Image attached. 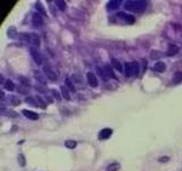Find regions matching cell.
<instances>
[{
  "mask_svg": "<svg viewBox=\"0 0 182 171\" xmlns=\"http://www.w3.org/2000/svg\"><path fill=\"white\" fill-rule=\"evenodd\" d=\"M125 10L130 12H142L147 7V1H142V0H136V1H125L124 4Z\"/></svg>",
  "mask_w": 182,
  "mask_h": 171,
  "instance_id": "cell-1",
  "label": "cell"
},
{
  "mask_svg": "<svg viewBox=\"0 0 182 171\" xmlns=\"http://www.w3.org/2000/svg\"><path fill=\"white\" fill-rule=\"evenodd\" d=\"M138 63L137 62H127L125 63V74L127 76H137L138 75Z\"/></svg>",
  "mask_w": 182,
  "mask_h": 171,
  "instance_id": "cell-2",
  "label": "cell"
},
{
  "mask_svg": "<svg viewBox=\"0 0 182 171\" xmlns=\"http://www.w3.org/2000/svg\"><path fill=\"white\" fill-rule=\"evenodd\" d=\"M29 52H31V56L33 57L34 62H35L38 65L43 64V56L40 55V52H39L35 47H31V49H29Z\"/></svg>",
  "mask_w": 182,
  "mask_h": 171,
  "instance_id": "cell-3",
  "label": "cell"
},
{
  "mask_svg": "<svg viewBox=\"0 0 182 171\" xmlns=\"http://www.w3.org/2000/svg\"><path fill=\"white\" fill-rule=\"evenodd\" d=\"M86 79H87V83H89V85H90L91 87H97V85H98V80H97L96 75H95L92 72H87V74H86Z\"/></svg>",
  "mask_w": 182,
  "mask_h": 171,
  "instance_id": "cell-4",
  "label": "cell"
},
{
  "mask_svg": "<svg viewBox=\"0 0 182 171\" xmlns=\"http://www.w3.org/2000/svg\"><path fill=\"white\" fill-rule=\"evenodd\" d=\"M112 134H113L112 129H109V127L102 129V130L100 131V134H98V138H100V140H107V138H109V137L112 136Z\"/></svg>",
  "mask_w": 182,
  "mask_h": 171,
  "instance_id": "cell-5",
  "label": "cell"
},
{
  "mask_svg": "<svg viewBox=\"0 0 182 171\" xmlns=\"http://www.w3.org/2000/svg\"><path fill=\"white\" fill-rule=\"evenodd\" d=\"M118 16L119 18H122L123 21H125V22H127V23H134L135 22V17L134 16H131V15H127V14H125V12H118Z\"/></svg>",
  "mask_w": 182,
  "mask_h": 171,
  "instance_id": "cell-6",
  "label": "cell"
},
{
  "mask_svg": "<svg viewBox=\"0 0 182 171\" xmlns=\"http://www.w3.org/2000/svg\"><path fill=\"white\" fill-rule=\"evenodd\" d=\"M32 20H33V25H34V27H41L43 23H44V21H43V18H41V16L39 15L38 12L33 14Z\"/></svg>",
  "mask_w": 182,
  "mask_h": 171,
  "instance_id": "cell-7",
  "label": "cell"
},
{
  "mask_svg": "<svg viewBox=\"0 0 182 171\" xmlns=\"http://www.w3.org/2000/svg\"><path fill=\"white\" fill-rule=\"evenodd\" d=\"M165 69H166V65H165L164 62L158 61L157 63H154V64H153V71L158 72V73H163V72H165Z\"/></svg>",
  "mask_w": 182,
  "mask_h": 171,
  "instance_id": "cell-8",
  "label": "cell"
},
{
  "mask_svg": "<svg viewBox=\"0 0 182 171\" xmlns=\"http://www.w3.org/2000/svg\"><path fill=\"white\" fill-rule=\"evenodd\" d=\"M22 114H23L24 116H27L28 119H31V120H38V119H39V115H38L35 112H32V111L24 109V111L22 112Z\"/></svg>",
  "mask_w": 182,
  "mask_h": 171,
  "instance_id": "cell-9",
  "label": "cell"
},
{
  "mask_svg": "<svg viewBox=\"0 0 182 171\" xmlns=\"http://www.w3.org/2000/svg\"><path fill=\"white\" fill-rule=\"evenodd\" d=\"M177 52H178V47H177L176 45H173V44H171L170 46L167 47V51L165 52V55H166V56H169V57H171V56L176 55Z\"/></svg>",
  "mask_w": 182,
  "mask_h": 171,
  "instance_id": "cell-10",
  "label": "cell"
},
{
  "mask_svg": "<svg viewBox=\"0 0 182 171\" xmlns=\"http://www.w3.org/2000/svg\"><path fill=\"white\" fill-rule=\"evenodd\" d=\"M112 65H113V68L114 69H116L118 72H124L123 71V65H122V63L116 60V58H113L112 60Z\"/></svg>",
  "mask_w": 182,
  "mask_h": 171,
  "instance_id": "cell-11",
  "label": "cell"
},
{
  "mask_svg": "<svg viewBox=\"0 0 182 171\" xmlns=\"http://www.w3.org/2000/svg\"><path fill=\"white\" fill-rule=\"evenodd\" d=\"M173 83L174 84H180L182 83V72H176L173 76Z\"/></svg>",
  "mask_w": 182,
  "mask_h": 171,
  "instance_id": "cell-12",
  "label": "cell"
},
{
  "mask_svg": "<svg viewBox=\"0 0 182 171\" xmlns=\"http://www.w3.org/2000/svg\"><path fill=\"white\" fill-rule=\"evenodd\" d=\"M61 94L64 100H71V95H69V91H68L67 86H61Z\"/></svg>",
  "mask_w": 182,
  "mask_h": 171,
  "instance_id": "cell-13",
  "label": "cell"
},
{
  "mask_svg": "<svg viewBox=\"0 0 182 171\" xmlns=\"http://www.w3.org/2000/svg\"><path fill=\"white\" fill-rule=\"evenodd\" d=\"M119 5H120V1H118V0H116V1H109V3H108V5H107V9L112 11V10L118 9V7H119Z\"/></svg>",
  "mask_w": 182,
  "mask_h": 171,
  "instance_id": "cell-14",
  "label": "cell"
},
{
  "mask_svg": "<svg viewBox=\"0 0 182 171\" xmlns=\"http://www.w3.org/2000/svg\"><path fill=\"white\" fill-rule=\"evenodd\" d=\"M64 146H66L67 148H69V149H73V148L76 147V141H74V140H67L66 142H64Z\"/></svg>",
  "mask_w": 182,
  "mask_h": 171,
  "instance_id": "cell-15",
  "label": "cell"
},
{
  "mask_svg": "<svg viewBox=\"0 0 182 171\" xmlns=\"http://www.w3.org/2000/svg\"><path fill=\"white\" fill-rule=\"evenodd\" d=\"M45 74L47 75L49 79H51V80H56V78H57V75L51 69H49V68H45Z\"/></svg>",
  "mask_w": 182,
  "mask_h": 171,
  "instance_id": "cell-16",
  "label": "cell"
},
{
  "mask_svg": "<svg viewBox=\"0 0 182 171\" xmlns=\"http://www.w3.org/2000/svg\"><path fill=\"white\" fill-rule=\"evenodd\" d=\"M119 167H120V165L118 164V163H112V164H109L108 166H107V171H118L119 170Z\"/></svg>",
  "mask_w": 182,
  "mask_h": 171,
  "instance_id": "cell-17",
  "label": "cell"
},
{
  "mask_svg": "<svg viewBox=\"0 0 182 171\" xmlns=\"http://www.w3.org/2000/svg\"><path fill=\"white\" fill-rule=\"evenodd\" d=\"M31 41L33 43L34 46H39V45H40V41H39V36L36 34H31Z\"/></svg>",
  "mask_w": 182,
  "mask_h": 171,
  "instance_id": "cell-18",
  "label": "cell"
},
{
  "mask_svg": "<svg viewBox=\"0 0 182 171\" xmlns=\"http://www.w3.org/2000/svg\"><path fill=\"white\" fill-rule=\"evenodd\" d=\"M105 73H106V75H108L109 78H115V74L113 73V69L111 68V65H106L105 67Z\"/></svg>",
  "mask_w": 182,
  "mask_h": 171,
  "instance_id": "cell-19",
  "label": "cell"
},
{
  "mask_svg": "<svg viewBox=\"0 0 182 171\" xmlns=\"http://www.w3.org/2000/svg\"><path fill=\"white\" fill-rule=\"evenodd\" d=\"M4 86H5V89H6V90H9V91L15 90V85H14V83H12L11 80H6V81H5V84H4Z\"/></svg>",
  "mask_w": 182,
  "mask_h": 171,
  "instance_id": "cell-20",
  "label": "cell"
},
{
  "mask_svg": "<svg viewBox=\"0 0 182 171\" xmlns=\"http://www.w3.org/2000/svg\"><path fill=\"white\" fill-rule=\"evenodd\" d=\"M56 5H57V7H58L61 11H64V10H66V3H64L63 0H57V1H56Z\"/></svg>",
  "mask_w": 182,
  "mask_h": 171,
  "instance_id": "cell-21",
  "label": "cell"
},
{
  "mask_svg": "<svg viewBox=\"0 0 182 171\" xmlns=\"http://www.w3.org/2000/svg\"><path fill=\"white\" fill-rule=\"evenodd\" d=\"M35 7L39 10V12H40L41 15H44V16H46V15H47L46 12H45V9H44V7H43V5H41V3H36V4H35Z\"/></svg>",
  "mask_w": 182,
  "mask_h": 171,
  "instance_id": "cell-22",
  "label": "cell"
},
{
  "mask_svg": "<svg viewBox=\"0 0 182 171\" xmlns=\"http://www.w3.org/2000/svg\"><path fill=\"white\" fill-rule=\"evenodd\" d=\"M7 35H9L10 38H15V36H16V28H15V27H10V28L7 29Z\"/></svg>",
  "mask_w": 182,
  "mask_h": 171,
  "instance_id": "cell-23",
  "label": "cell"
},
{
  "mask_svg": "<svg viewBox=\"0 0 182 171\" xmlns=\"http://www.w3.org/2000/svg\"><path fill=\"white\" fill-rule=\"evenodd\" d=\"M18 163H20V165L21 166H25V158H24V155L23 154H18Z\"/></svg>",
  "mask_w": 182,
  "mask_h": 171,
  "instance_id": "cell-24",
  "label": "cell"
},
{
  "mask_svg": "<svg viewBox=\"0 0 182 171\" xmlns=\"http://www.w3.org/2000/svg\"><path fill=\"white\" fill-rule=\"evenodd\" d=\"M34 76H35L36 79H39V81H40L41 84H45V79L43 78V75L39 73V72H34Z\"/></svg>",
  "mask_w": 182,
  "mask_h": 171,
  "instance_id": "cell-25",
  "label": "cell"
},
{
  "mask_svg": "<svg viewBox=\"0 0 182 171\" xmlns=\"http://www.w3.org/2000/svg\"><path fill=\"white\" fill-rule=\"evenodd\" d=\"M35 101H36V103H38V106H40L41 108H45V103H44V101H43L41 97L36 96V97H35Z\"/></svg>",
  "mask_w": 182,
  "mask_h": 171,
  "instance_id": "cell-26",
  "label": "cell"
},
{
  "mask_svg": "<svg viewBox=\"0 0 182 171\" xmlns=\"http://www.w3.org/2000/svg\"><path fill=\"white\" fill-rule=\"evenodd\" d=\"M66 86H67L68 90H71V91H75V87H74V85L71 83L69 79H66Z\"/></svg>",
  "mask_w": 182,
  "mask_h": 171,
  "instance_id": "cell-27",
  "label": "cell"
},
{
  "mask_svg": "<svg viewBox=\"0 0 182 171\" xmlns=\"http://www.w3.org/2000/svg\"><path fill=\"white\" fill-rule=\"evenodd\" d=\"M10 102L14 104V106H17V104L21 103V101H20L17 97H15V96H11V97H10Z\"/></svg>",
  "mask_w": 182,
  "mask_h": 171,
  "instance_id": "cell-28",
  "label": "cell"
},
{
  "mask_svg": "<svg viewBox=\"0 0 182 171\" xmlns=\"http://www.w3.org/2000/svg\"><path fill=\"white\" fill-rule=\"evenodd\" d=\"M18 79H20V81H21L23 85H25V86H29V81H28V80H27V79H25L24 76H21V75H20V76H18Z\"/></svg>",
  "mask_w": 182,
  "mask_h": 171,
  "instance_id": "cell-29",
  "label": "cell"
},
{
  "mask_svg": "<svg viewBox=\"0 0 182 171\" xmlns=\"http://www.w3.org/2000/svg\"><path fill=\"white\" fill-rule=\"evenodd\" d=\"M34 100H35V98H33V97H27V98H25V102L29 103V104H32V106H38V103L34 102Z\"/></svg>",
  "mask_w": 182,
  "mask_h": 171,
  "instance_id": "cell-30",
  "label": "cell"
},
{
  "mask_svg": "<svg viewBox=\"0 0 182 171\" xmlns=\"http://www.w3.org/2000/svg\"><path fill=\"white\" fill-rule=\"evenodd\" d=\"M51 92H52V95L55 96V98H56L57 101H61V95L57 92V91H56L55 89H52V90H51Z\"/></svg>",
  "mask_w": 182,
  "mask_h": 171,
  "instance_id": "cell-31",
  "label": "cell"
},
{
  "mask_svg": "<svg viewBox=\"0 0 182 171\" xmlns=\"http://www.w3.org/2000/svg\"><path fill=\"white\" fill-rule=\"evenodd\" d=\"M97 73L103 78V79H107V75H106V73H105V71H102L100 67H97Z\"/></svg>",
  "mask_w": 182,
  "mask_h": 171,
  "instance_id": "cell-32",
  "label": "cell"
},
{
  "mask_svg": "<svg viewBox=\"0 0 182 171\" xmlns=\"http://www.w3.org/2000/svg\"><path fill=\"white\" fill-rule=\"evenodd\" d=\"M160 56H162V54H160V52H158V51H153L152 55H151L152 58H158V57H160Z\"/></svg>",
  "mask_w": 182,
  "mask_h": 171,
  "instance_id": "cell-33",
  "label": "cell"
},
{
  "mask_svg": "<svg viewBox=\"0 0 182 171\" xmlns=\"http://www.w3.org/2000/svg\"><path fill=\"white\" fill-rule=\"evenodd\" d=\"M167 160H169V158H167V156H163V158H160V159H159L160 163H163V162H167Z\"/></svg>",
  "mask_w": 182,
  "mask_h": 171,
  "instance_id": "cell-34",
  "label": "cell"
}]
</instances>
